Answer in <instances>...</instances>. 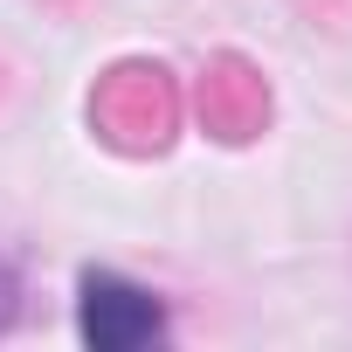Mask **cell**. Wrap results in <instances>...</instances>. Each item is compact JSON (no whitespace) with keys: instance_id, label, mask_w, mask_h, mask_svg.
I'll return each instance as SVG.
<instances>
[{"instance_id":"6da1fadb","label":"cell","mask_w":352,"mask_h":352,"mask_svg":"<svg viewBox=\"0 0 352 352\" xmlns=\"http://www.w3.org/2000/svg\"><path fill=\"white\" fill-rule=\"evenodd\" d=\"M76 331L97 345V352H131V345H152L166 331V311L152 290L111 276V270H83L76 283Z\"/></svg>"},{"instance_id":"7a4b0ae2","label":"cell","mask_w":352,"mask_h":352,"mask_svg":"<svg viewBox=\"0 0 352 352\" xmlns=\"http://www.w3.org/2000/svg\"><path fill=\"white\" fill-rule=\"evenodd\" d=\"M0 297H8V276H0ZM0 311H8V304H0Z\"/></svg>"}]
</instances>
